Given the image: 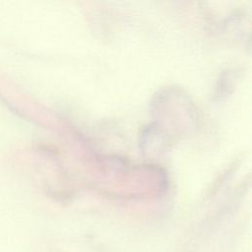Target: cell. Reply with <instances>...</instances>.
<instances>
[]
</instances>
